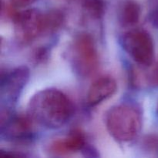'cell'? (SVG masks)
I'll return each mask as SVG.
<instances>
[{"mask_svg": "<svg viewBox=\"0 0 158 158\" xmlns=\"http://www.w3.org/2000/svg\"><path fill=\"white\" fill-rule=\"evenodd\" d=\"M149 20L154 27L158 29V9H154L150 13Z\"/></svg>", "mask_w": 158, "mask_h": 158, "instance_id": "cell-18", "label": "cell"}, {"mask_svg": "<svg viewBox=\"0 0 158 158\" xmlns=\"http://www.w3.org/2000/svg\"><path fill=\"white\" fill-rule=\"evenodd\" d=\"M81 151L84 154L85 157H97L98 156L97 150L93 148V147L87 145V143H86V146L83 148Z\"/></svg>", "mask_w": 158, "mask_h": 158, "instance_id": "cell-17", "label": "cell"}, {"mask_svg": "<svg viewBox=\"0 0 158 158\" xmlns=\"http://www.w3.org/2000/svg\"><path fill=\"white\" fill-rule=\"evenodd\" d=\"M106 127L110 135L117 141H133L141 130V115L134 106L117 105L110 108L106 114Z\"/></svg>", "mask_w": 158, "mask_h": 158, "instance_id": "cell-2", "label": "cell"}, {"mask_svg": "<svg viewBox=\"0 0 158 158\" xmlns=\"http://www.w3.org/2000/svg\"><path fill=\"white\" fill-rule=\"evenodd\" d=\"M29 69L26 66H19L5 75L1 74V101L4 104L2 110H10L17 101L23 88L29 79Z\"/></svg>", "mask_w": 158, "mask_h": 158, "instance_id": "cell-6", "label": "cell"}, {"mask_svg": "<svg viewBox=\"0 0 158 158\" xmlns=\"http://www.w3.org/2000/svg\"><path fill=\"white\" fill-rule=\"evenodd\" d=\"M147 82L153 87L158 86V61L147 74Z\"/></svg>", "mask_w": 158, "mask_h": 158, "instance_id": "cell-14", "label": "cell"}, {"mask_svg": "<svg viewBox=\"0 0 158 158\" xmlns=\"http://www.w3.org/2000/svg\"><path fill=\"white\" fill-rule=\"evenodd\" d=\"M65 14L60 9H51L43 12V35L56 32L65 23Z\"/></svg>", "mask_w": 158, "mask_h": 158, "instance_id": "cell-11", "label": "cell"}, {"mask_svg": "<svg viewBox=\"0 0 158 158\" xmlns=\"http://www.w3.org/2000/svg\"><path fill=\"white\" fill-rule=\"evenodd\" d=\"M49 50L47 48L42 46L35 49L32 54V60L35 64H40L46 62L49 57Z\"/></svg>", "mask_w": 158, "mask_h": 158, "instance_id": "cell-13", "label": "cell"}, {"mask_svg": "<svg viewBox=\"0 0 158 158\" xmlns=\"http://www.w3.org/2000/svg\"><path fill=\"white\" fill-rule=\"evenodd\" d=\"M13 23L15 38L22 44H29L43 35V12L39 9H28L18 12Z\"/></svg>", "mask_w": 158, "mask_h": 158, "instance_id": "cell-5", "label": "cell"}, {"mask_svg": "<svg viewBox=\"0 0 158 158\" xmlns=\"http://www.w3.org/2000/svg\"><path fill=\"white\" fill-rule=\"evenodd\" d=\"M86 145V136L79 129H73L63 138H57L50 141L48 145V151L56 156L81 151Z\"/></svg>", "mask_w": 158, "mask_h": 158, "instance_id": "cell-8", "label": "cell"}, {"mask_svg": "<svg viewBox=\"0 0 158 158\" xmlns=\"http://www.w3.org/2000/svg\"><path fill=\"white\" fill-rule=\"evenodd\" d=\"M36 0H9V4L12 5L15 9L26 8L33 4Z\"/></svg>", "mask_w": 158, "mask_h": 158, "instance_id": "cell-15", "label": "cell"}, {"mask_svg": "<svg viewBox=\"0 0 158 158\" xmlns=\"http://www.w3.org/2000/svg\"><path fill=\"white\" fill-rule=\"evenodd\" d=\"M26 157L25 154L19 153L17 151H0V157L1 158H18Z\"/></svg>", "mask_w": 158, "mask_h": 158, "instance_id": "cell-16", "label": "cell"}, {"mask_svg": "<svg viewBox=\"0 0 158 158\" xmlns=\"http://www.w3.org/2000/svg\"><path fill=\"white\" fill-rule=\"evenodd\" d=\"M73 70L82 77L92 76L100 65V57L95 41L90 34L81 32L76 35L69 51Z\"/></svg>", "mask_w": 158, "mask_h": 158, "instance_id": "cell-3", "label": "cell"}, {"mask_svg": "<svg viewBox=\"0 0 158 158\" xmlns=\"http://www.w3.org/2000/svg\"><path fill=\"white\" fill-rule=\"evenodd\" d=\"M33 120L29 115H10L1 122V135L7 140L22 141L29 139L33 131Z\"/></svg>", "mask_w": 158, "mask_h": 158, "instance_id": "cell-7", "label": "cell"}, {"mask_svg": "<svg viewBox=\"0 0 158 158\" xmlns=\"http://www.w3.org/2000/svg\"><path fill=\"white\" fill-rule=\"evenodd\" d=\"M82 8L88 15L94 19H100L106 10L104 0H82Z\"/></svg>", "mask_w": 158, "mask_h": 158, "instance_id": "cell-12", "label": "cell"}, {"mask_svg": "<svg viewBox=\"0 0 158 158\" xmlns=\"http://www.w3.org/2000/svg\"><path fill=\"white\" fill-rule=\"evenodd\" d=\"M140 14L141 8L137 2L133 0L125 2L119 10V23L124 28L133 27L139 23Z\"/></svg>", "mask_w": 158, "mask_h": 158, "instance_id": "cell-10", "label": "cell"}, {"mask_svg": "<svg viewBox=\"0 0 158 158\" xmlns=\"http://www.w3.org/2000/svg\"><path fill=\"white\" fill-rule=\"evenodd\" d=\"M117 90L116 80L110 76H103L96 80L89 87L87 94V103L95 106L110 98Z\"/></svg>", "mask_w": 158, "mask_h": 158, "instance_id": "cell-9", "label": "cell"}, {"mask_svg": "<svg viewBox=\"0 0 158 158\" xmlns=\"http://www.w3.org/2000/svg\"><path fill=\"white\" fill-rule=\"evenodd\" d=\"M125 52L139 65L151 66L155 58V48L152 36L148 31L134 29L127 31L120 40Z\"/></svg>", "mask_w": 158, "mask_h": 158, "instance_id": "cell-4", "label": "cell"}, {"mask_svg": "<svg viewBox=\"0 0 158 158\" xmlns=\"http://www.w3.org/2000/svg\"><path fill=\"white\" fill-rule=\"evenodd\" d=\"M73 103L55 88L42 89L32 96L28 104V115L33 122L49 129L64 126L74 114Z\"/></svg>", "mask_w": 158, "mask_h": 158, "instance_id": "cell-1", "label": "cell"}]
</instances>
